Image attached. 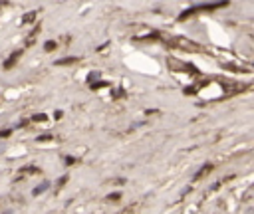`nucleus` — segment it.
<instances>
[{"instance_id": "9d476101", "label": "nucleus", "mask_w": 254, "mask_h": 214, "mask_svg": "<svg viewBox=\"0 0 254 214\" xmlns=\"http://www.w3.org/2000/svg\"><path fill=\"white\" fill-rule=\"evenodd\" d=\"M68 179H69V176H68V174H64V176H60V179H58V180H56V188H62V186H64V184H66V183H68Z\"/></svg>"}, {"instance_id": "1a4fd4ad", "label": "nucleus", "mask_w": 254, "mask_h": 214, "mask_svg": "<svg viewBox=\"0 0 254 214\" xmlns=\"http://www.w3.org/2000/svg\"><path fill=\"white\" fill-rule=\"evenodd\" d=\"M107 200H109V202H117V200H121V192H111V194H107Z\"/></svg>"}, {"instance_id": "0eeeda50", "label": "nucleus", "mask_w": 254, "mask_h": 214, "mask_svg": "<svg viewBox=\"0 0 254 214\" xmlns=\"http://www.w3.org/2000/svg\"><path fill=\"white\" fill-rule=\"evenodd\" d=\"M34 20H36V12H26L22 18V24H32Z\"/></svg>"}, {"instance_id": "a211bd4d", "label": "nucleus", "mask_w": 254, "mask_h": 214, "mask_svg": "<svg viewBox=\"0 0 254 214\" xmlns=\"http://www.w3.org/2000/svg\"><path fill=\"white\" fill-rule=\"evenodd\" d=\"M62 115H64V113H62V111H60V109H58V111H56V113H54V119H62Z\"/></svg>"}, {"instance_id": "dca6fc26", "label": "nucleus", "mask_w": 254, "mask_h": 214, "mask_svg": "<svg viewBox=\"0 0 254 214\" xmlns=\"http://www.w3.org/2000/svg\"><path fill=\"white\" fill-rule=\"evenodd\" d=\"M10 135H12V131H10V129H4V131H0V137H2V139H6V137H10Z\"/></svg>"}, {"instance_id": "f8f14e48", "label": "nucleus", "mask_w": 254, "mask_h": 214, "mask_svg": "<svg viewBox=\"0 0 254 214\" xmlns=\"http://www.w3.org/2000/svg\"><path fill=\"white\" fill-rule=\"evenodd\" d=\"M20 173H32V174H38V173H40V169H38V167H26V169L20 170Z\"/></svg>"}, {"instance_id": "2eb2a0df", "label": "nucleus", "mask_w": 254, "mask_h": 214, "mask_svg": "<svg viewBox=\"0 0 254 214\" xmlns=\"http://www.w3.org/2000/svg\"><path fill=\"white\" fill-rule=\"evenodd\" d=\"M197 91H199V89L194 87V85H191V87H185V95H194Z\"/></svg>"}, {"instance_id": "39448f33", "label": "nucleus", "mask_w": 254, "mask_h": 214, "mask_svg": "<svg viewBox=\"0 0 254 214\" xmlns=\"http://www.w3.org/2000/svg\"><path fill=\"white\" fill-rule=\"evenodd\" d=\"M32 123H48L50 121V117H48V113H36V115H32Z\"/></svg>"}, {"instance_id": "20e7f679", "label": "nucleus", "mask_w": 254, "mask_h": 214, "mask_svg": "<svg viewBox=\"0 0 254 214\" xmlns=\"http://www.w3.org/2000/svg\"><path fill=\"white\" fill-rule=\"evenodd\" d=\"M78 62H79V58L69 56V58H62V60H58L56 66H72V63H78Z\"/></svg>"}, {"instance_id": "9b49d317", "label": "nucleus", "mask_w": 254, "mask_h": 214, "mask_svg": "<svg viewBox=\"0 0 254 214\" xmlns=\"http://www.w3.org/2000/svg\"><path fill=\"white\" fill-rule=\"evenodd\" d=\"M52 139H54V137L50 135V133H48V135H40V137L36 139V141H38V143H48V141H52Z\"/></svg>"}, {"instance_id": "6e6552de", "label": "nucleus", "mask_w": 254, "mask_h": 214, "mask_svg": "<svg viewBox=\"0 0 254 214\" xmlns=\"http://www.w3.org/2000/svg\"><path fill=\"white\" fill-rule=\"evenodd\" d=\"M56 48H58V44H56L54 40H48L46 44H44V50H46V52H54Z\"/></svg>"}, {"instance_id": "4468645a", "label": "nucleus", "mask_w": 254, "mask_h": 214, "mask_svg": "<svg viewBox=\"0 0 254 214\" xmlns=\"http://www.w3.org/2000/svg\"><path fill=\"white\" fill-rule=\"evenodd\" d=\"M105 85H107L105 81H95V83H91L89 87H91V89H101V87H105Z\"/></svg>"}, {"instance_id": "f03ea898", "label": "nucleus", "mask_w": 254, "mask_h": 214, "mask_svg": "<svg viewBox=\"0 0 254 214\" xmlns=\"http://www.w3.org/2000/svg\"><path fill=\"white\" fill-rule=\"evenodd\" d=\"M22 54H24V50H18V52H12L8 56V60L4 62V69H12L16 63H18V60L22 58Z\"/></svg>"}, {"instance_id": "ddd939ff", "label": "nucleus", "mask_w": 254, "mask_h": 214, "mask_svg": "<svg viewBox=\"0 0 254 214\" xmlns=\"http://www.w3.org/2000/svg\"><path fill=\"white\" fill-rule=\"evenodd\" d=\"M64 163H66L68 167H72V165L78 163V159H74V157H64Z\"/></svg>"}, {"instance_id": "423d86ee", "label": "nucleus", "mask_w": 254, "mask_h": 214, "mask_svg": "<svg viewBox=\"0 0 254 214\" xmlns=\"http://www.w3.org/2000/svg\"><path fill=\"white\" fill-rule=\"evenodd\" d=\"M48 188H50V183H42V184H38L34 190H32V196H40L42 192H46Z\"/></svg>"}, {"instance_id": "f3484780", "label": "nucleus", "mask_w": 254, "mask_h": 214, "mask_svg": "<svg viewBox=\"0 0 254 214\" xmlns=\"http://www.w3.org/2000/svg\"><path fill=\"white\" fill-rule=\"evenodd\" d=\"M123 95H125V93H123V89H115V93H113V97H123Z\"/></svg>"}, {"instance_id": "f257e3e1", "label": "nucleus", "mask_w": 254, "mask_h": 214, "mask_svg": "<svg viewBox=\"0 0 254 214\" xmlns=\"http://www.w3.org/2000/svg\"><path fill=\"white\" fill-rule=\"evenodd\" d=\"M224 6H226V2H214V4H201V6H193V8L185 10V12L179 16V20H187L189 16H193V14H197V12H213V10H218V8H224Z\"/></svg>"}, {"instance_id": "7ed1b4c3", "label": "nucleus", "mask_w": 254, "mask_h": 214, "mask_svg": "<svg viewBox=\"0 0 254 214\" xmlns=\"http://www.w3.org/2000/svg\"><path fill=\"white\" fill-rule=\"evenodd\" d=\"M213 169H214V165H210V163H208V165H203V167L197 170V174L193 176V180H199V179H203V176H204V174H208V173H210Z\"/></svg>"}]
</instances>
